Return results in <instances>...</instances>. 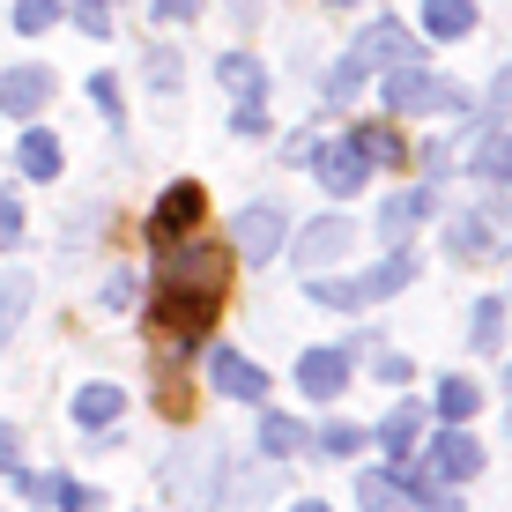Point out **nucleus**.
<instances>
[{
	"label": "nucleus",
	"instance_id": "nucleus-1",
	"mask_svg": "<svg viewBox=\"0 0 512 512\" xmlns=\"http://www.w3.org/2000/svg\"><path fill=\"white\" fill-rule=\"evenodd\" d=\"M223 275H231V253L223 245H186V253H171V275H164V327H179L186 342L208 327V312H216L223 297Z\"/></svg>",
	"mask_w": 512,
	"mask_h": 512
},
{
	"label": "nucleus",
	"instance_id": "nucleus-2",
	"mask_svg": "<svg viewBox=\"0 0 512 512\" xmlns=\"http://www.w3.org/2000/svg\"><path fill=\"white\" fill-rule=\"evenodd\" d=\"M223 475H231V453H223L216 431L186 438V446L164 453V498L186 505V512H216L223 505Z\"/></svg>",
	"mask_w": 512,
	"mask_h": 512
},
{
	"label": "nucleus",
	"instance_id": "nucleus-3",
	"mask_svg": "<svg viewBox=\"0 0 512 512\" xmlns=\"http://www.w3.org/2000/svg\"><path fill=\"white\" fill-rule=\"evenodd\" d=\"M409 282H416V253H409V245H394V253H386L379 268H364L357 282H327V275H312V282H305V297H312V305H327V312H364V305H379V297L409 290Z\"/></svg>",
	"mask_w": 512,
	"mask_h": 512
},
{
	"label": "nucleus",
	"instance_id": "nucleus-4",
	"mask_svg": "<svg viewBox=\"0 0 512 512\" xmlns=\"http://www.w3.org/2000/svg\"><path fill=\"white\" fill-rule=\"evenodd\" d=\"M483 475V446L461 431V423H446V431H431V446H423V468L416 475H401L409 483V498H423V490H453V483H475Z\"/></svg>",
	"mask_w": 512,
	"mask_h": 512
},
{
	"label": "nucleus",
	"instance_id": "nucleus-5",
	"mask_svg": "<svg viewBox=\"0 0 512 512\" xmlns=\"http://www.w3.org/2000/svg\"><path fill=\"white\" fill-rule=\"evenodd\" d=\"M386 104L394 112H468V90L438 82L423 60H401V67H386Z\"/></svg>",
	"mask_w": 512,
	"mask_h": 512
},
{
	"label": "nucleus",
	"instance_id": "nucleus-6",
	"mask_svg": "<svg viewBox=\"0 0 512 512\" xmlns=\"http://www.w3.org/2000/svg\"><path fill=\"white\" fill-rule=\"evenodd\" d=\"M282 245H290V208L282 201H253L238 216V231H231V253L245 260V268H268Z\"/></svg>",
	"mask_w": 512,
	"mask_h": 512
},
{
	"label": "nucleus",
	"instance_id": "nucleus-7",
	"mask_svg": "<svg viewBox=\"0 0 512 512\" xmlns=\"http://www.w3.org/2000/svg\"><path fill=\"white\" fill-rule=\"evenodd\" d=\"M305 156H312V179H320L327 193H364L372 186V164H364L349 141H312Z\"/></svg>",
	"mask_w": 512,
	"mask_h": 512
},
{
	"label": "nucleus",
	"instance_id": "nucleus-8",
	"mask_svg": "<svg viewBox=\"0 0 512 512\" xmlns=\"http://www.w3.org/2000/svg\"><path fill=\"white\" fill-rule=\"evenodd\" d=\"M349 60L372 75V67H401V60H416V30L409 23H394V15H379L372 30H364L357 45H349Z\"/></svg>",
	"mask_w": 512,
	"mask_h": 512
},
{
	"label": "nucleus",
	"instance_id": "nucleus-9",
	"mask_svg": "<svg viewBox=\"0 0 512 512\" xmlns=\"http://www.w3.org/2000/svg\"><path fill=\"white\" fill-rule=\"evenodd\" d=\"M45 97H52V67H38V60H23V67L0 75V112H8V119H30Z\"/></svg>",
	"mask_w": 512,
	"mask_h": 512
},
{
	"label": "nucleus",
	"instance_id": "nucleus-10",
	"mask_svg": "<svg viewBox=\"0 0 512 512\" xmlns=\"http://www.w3.org/2000/svg\"><path fill=\"white\" fill-rule=\"evenodd\" d=\"M342 386H349V357H342V349H305V357H297V394L334 401Z\"/></svg>",
	"mask_w": 512,
	"mask_h": 512
},
{
	"label": "nucleus",
	"instance_id": "nucleus-11",
	"mask_svg": "<svg viewBox=\"0 0 512 512\" xmlns=\"http://www.w3.org/2000/svg\"><path fill=\"white\" fill-rule=\"evenodd\" d=\"M193 223H201V186H171L164 201H156V216H149V238L156 245H179Z\"/></svg>",
	"mask_w": 512,
	"mask_h": 512
},
{
	"label": "nucleus",
	"instance_id": "nucleus-12",
	"mask_svg": "<svg viewBox=\"0 0 512 512\" xmlns=\"http://www.w3.org/2000/svg\"><path fill=\"white\" fill-rule=\"evenodd\" d=\"M67 416H75L82 431H112V423L127 416V386H112V379H90V386L75 394V409H67Z\"/></svg>",
	"mask_w": 512,
	"mask_h": 512
},
{
	"label": "nucleus",
	"instance_id": "nucleus-13",
	"mask_svg": "<svg viewBox=\"0 0 512 512\" xmlns=\"http://www.w3.org/2000/svg\"><path fill=\"white\" fill-rule=\"evenodd\" d=\"M431 208H438V193H431V186H409V193H394V201L379 208V238H386V245H409V231H416L423 216H431Z\"/></svg>",
	"mask_w": 512,
	"mask_h": 512
},
{
	"label": "nucleus",
	"instance_id": "nucleus-14",
	"mask_svg": "<svg viewBox=\"0 0 512 512\" xmlns=\"http://www.w3.org/2000/svg\"><path fill=\"white\" fill-rule=\"evenodd\" d=\"M349 245H357V231H349L342 216H320V223H305V238H297V268H327V260H342Z\"/></svg>",
	"mask_w": 512,
	"mask_h": 512
},
{
	"label": "nucleus",
	"instance_id": "nucleus-15",
	"mask_svg": "<svg viewBox=\"0 0 512 512\" xmlns=\"http://www.w3.org/2000/svg\"><path fill=\"white\" fill-rule=\"evenodd\" d=\"M208 379H216V394H231V401H260L268 394V372L245 364L238 349H216V357H208Z\"/></svg>",
	"mask_w": 512,
	"mask_h": 512
},
{
	"label": "nucleus",
	"instance_id": "nucleus-16",
	"mask_svg": "<svg viewBox=\"0 0 512 512\" xmlns=\"http://www.w3.org/2000/svg\"><path fill=\"white\" fill-rule=\"evenodd\" d=\"M468 171L483 186H512V127H490L483 141L468 149Z\"/></svg>",
	"mask_w": 512,
	"mask_h": 512
},
{
	"label": "nucleus",
	"instance_id": "nucleus-17",
	"mask_svg": "<svg viewBox=\"0 0 512 512\" xmlns=\"http://www.w3.org/2000/svg\"><path fill=\"white\" fill-rule=\"evenodd\" d=\"M401 505H409L401 468H364L357 475V512H401Z\"/></svg>",
	"mask_w": 512,
	"mask_h": 512
},
{
	"label": "nucleus",
	"instance_id": "nucleus-18",
	"mask_svg": "<svg viewBox=\"0 0 512 512\" xmlns=\"http://www.w3.org/2000/svg\"><path fill=\"white\" fill-rule=\"evenodd\" d=\"M446 245H453L461 260H483V253H498V223H490L483 208H468V216L446 223Z\"/></svg>",
	"mask_w": 512,
	"mask_h": 512
},
{
	"label": "nucleus",
	"instance_id": "nucleus-19",
	"mask_svg": "<svg viewBox=\"0 0 512 512\" xmlns=\"http://www.w3.org/2000/svg\"><path fill=\"white\" fill-rule=\"evenodd\" d=\"M216 75H223V90H231L238 104H260V97H268V75H260V60H245V52H223Z\"/></svg>",
	"mask_w": 512,
	"mask_h": 512
},
{
	"label": "nucleus",
	"instance_id": "nucleus-20",
	"mask_svg": "<svg viewBox=\"0 0 512 512\" xmlns=\"http://www.w3.org/2000/svg\"><path fill=\"white\" fill-rule=\"evenodd\" d=\"M475 0H423V38H468Z\"/></svg>",
	"mask_w": 512,
	"mask_h": 512
},
{
	"label": "nucleus",
	"instance_id": "nucleus-21",
	"mask_svg": "<svg viewBox=\"0 0 512 512\" xmlns=\"http://www.w3.org/2000/svg\"><path fill=\"white\" fill-rule=\"evenodd\" d=\"M15 164H23V179H60V141H52L45 127H30L23 141H15Z\"/></svg>",
	"mask_w": 512,
	"mask_h": 512
},
{
	"label": "nucleus",
	"instance_id": "nucleus-22",
	"mask_svg": "<svg viewBox=\"0 0 512 512\" xmlns=\"http://www.w3.org/2000/svg\"><path fill=\"white\" fill-rule=\"evenodd\" d=\"M30 498H45V505H60V512H90L97 505V490L90 483H67V475H30Z\"/></svg>",
	"mask_w": 512,
	"mask_h": 512
},
{
	"label": "nucleus",
	"instance_id": "nucleus-23",
	"mask_svg": "<svg viewBox=\"0 0 512 512\" xmlns=\"http://www.w3.org/2000/svg\"><path fill=\"white\" fill-rule=\"evenodd\" d=\"M30 297H38V282H30L23 268H8L0 275V342H8L15 327H23V312H30Z\"/></svg>",
	"mask_w": 512,
	"mask_h": 512
},
{
	"label": "nucleus",
	"instance_id": "nucleus-24",
	"mask_svg": "<svg viewBox=\"0 0 512 512\" xmlns=\"http://www.w3.org/2000/svg\"><path fill=\"white\" fill-rule=\"evenodd\" d=\"M260 453L268 461H290V453H305V423H290V416H260Z\"/></svg>",
	"mask_w": 512,
	"mask_h": 512
},
{
	"label": "nucleus",
	"instance_id": "nucleus-25",
	"mask_svg": "<svg viewBox=\"0 0 512 512\" xmlns=\"http://www.w3.org/2000/svg\"><path fill=\"white\" fill-rule=\"evenodd\" d=\"M483 409V386L475 379H438V423H468Z\"/></svg>",
	"mask_w": 512,
	"mask_h": 512
},
{
	"label": "nucleus",
	"instance_id": "nucleus-26",
	"mask_svg": "<svg viewBox=\"0 0 512 512\" xmlns=\"http://www.w3.org/2000/svg\"><path fill=\"white\" fill-rule=\"evenodd\" d=\"M223 483H231V490H223V505H268L282 475L275 468H245V475H223Z\"/></svg>",
	"mask_w": 512,
	"mask_h": 512
},
{
	"label": "nucleus",
	"instance_id": "nucleus-27",
	"mask_svg": "<svg viewBox=\"0 0 512 512\" xmlns=\"http://www.w3.org/2000/svg\"><path fill=\"white\" fill-rule=\"evenodd\" d=\"M468 342L475 349H498L505 342V297H483V305L468 312Z\"/></svg>",
	"mask_w": 512,
	"mask_h": 512
},
{
	"label": "nucleus",
	"instance_id": "nucleus-28",
	"mask_svg": "<svg viewBox=\"0 0 512 512\" xmlns=\"http://www.w3.org/2000/svg\"><path fill=\"white\" fill-rule=\"evenodd\" d=\"M416 423H423V409H394L379 423V446L394 453V461H401V453H416Z\"/></svg>",
	"mask_w": 512,
	"mask_h": 512
},
{
	"label": "nucleus",
	"instance_id": "nucleus-29",
	"mask_svg": "<svg viewBox=\"0 0 512 512\" xmlns=\"http://www.w3.org/2000/svg\"><path fill=\"white\" fill-rule=\"evenodd\" d=\"M349 149H357L364 164H394V156H401V141L386 134V127H349Z\"/></svg>",
	"mask_w": 512,
	"mask_h": 512
},
{
	"label": "nucleus",
	"instance_id": "nucleus-30",
	"mask_svg": "<svg viewBox=\"0 0 512 512\" xmlns=\"http://www.w3.org/2000/svg\"><path fill=\"white\" fill-rule=\"evenodd\" d=\"M60 23V0H15V30H52Z\"/></svg>",
	"mask_w": 512,
	"mask_h": 512
},
{
	"label": "nucleus",
	"instance_id": "nucleus-31",
	"mask_svg": "<svg viewBox=\"0 0 512 512\" xmlns=\"http://www.w3.org/2000/svg\"><path fill=\"white\" fill-rule=\"evenodd\" d=\"M104 305H112V312H127V305H141V275H134V268H119L112 282H104Z\"/></svg>",
	"mask_w": 512,
	"mask_h": 512
},
{
	"label": "nucleus",
	"instance_id": "nucleus-32",
	"mask_svg": "<svg viewBox=\"0 0 512 512\" xmlns=\"http://www.w3.org/2000/svg\"><path fill=\"white\" fill-rule=\"evenodd\" d=\"M483 112H490V119H512V67H498V75H490V90H483Z\"/></svg>",
	"mask_w": 512,
	"mask_h": 512
},
{
	"label": "nucleus",
	"instance_id": "nucleus-33",
	"mask_svg": "<svg viewBox=\"0 0 512 512\" xmlns=\"http://www.w3.org/2000/svg\"><path fill=\"white\" fill-rule=\"evenodd\" d=\"M357 446H364L357 423H327V431H320V453H334V461H342V453H357Z\"/></svg>",
	"mask_w": 512,
	"mask_h": 512
},
{
	"label": "nucleus",
	"instance_id": "nucleus-34",
	"mask_svg": "<svg viewBox=\"0 0 512 512\" xmlns=\"http://www.w3.org/2000/svg\"><path fill=\"white\" fill-rule=\"evenodd\" d=\"M357 82H364V67H357V60H342V67L327 75V97H334V104H349V97H357Z\"/></svg>",
	"mask_w": 512,
	"mask_h": 512
},
{
	"label": "nucleus",
	"instance_id": "nucleus-35",
	"mask_svg": "<svg viewBox=\"0 0 512 512\" xmlns=\"http://www.w3.org/2000/svg\"><path fill=\"white\" fill-rule=\"evenodd\" d=\"M15 238H23V201L0 193V245H15Z\"/></svg>",
	"mask_w": 512,
	"mask_h": 512
},
{
	"label": "nucleus",
	"instance_id": "nucleus-36",
	"mask_svg": "<svg viewBox=\"0 0 512 512\" xmlns=\"http://www.w3.org/2000/svg\"><path fill=\"white\" fill-rule=\"evenodd\" d=\"M75 23L90 30V38H104V30H112V15H104V0H75Z\"/></svg>",
	"mask_w": 512,
	"mask_h": 512
},
{
	"label": "nucleus",
	"instance_id": "nucleus-37",
	"mask_svg": "<svg viewBox=\"0 0 512 512\" xmlns=\"http://www.w3.org/2000/svg\"><path fill=\"white\" fill-rule=\"evenodd\" d=\"M231 134H245V141H260V134H268V112H260V104H238Z\"/></svg>",
	"mask_w": 512,
	"mask_h": 512
},
{
	"label": "nucleus",
	"instance_id": "nucleus-38",
	"mask_svg": "<svg viewBox=\"0 0 512 512\" xmlns=\"http://www.w3.org/2000/svg\"><path fill=\"white\" fill-rule=\"evenodd\" d=\"M156 23H193V15H201V0H156Z\"/></svg>",
	"mask_w": 512,
	"mask_h": 512
},
{
	"label": "nucleus",
	"instance_id": "nucleus-39",
	"mask_svg": "<svg viewBox=\"0 0 512 512\" xmlns=\"http://www.w3.org/2000/svg\"><path fill=\"white\" fill-rule=\"evenodd\" d=\"M149 82H156V90H171V82H179V60H171V52H164V45H156V52H149Z\"/></svg>",
	"mask_w": 512,
	"mask_h": 512
},
{
	"label": "nucleus",
	"instance_id": "nucleus-40",
	"mask_svg": "<svg viewBox=\"0 0 512 512\" xmlns=\"http://www.w3.org/2000/svg\"><path fill=\"white\" fill-rule=\"evenodd\" d=\"M0 468H8V475L23 468V438H15V423H0Z\"/></svg>",
	"mask_w": 512,
	"mask_h": 512
},
{
	"label": "nucleus",
	"instance_id": "nucleus-41",
	"mask_svg": "<svg viewBox=\"0 0 512 512\" xmlns=\"http://www.w3.org/2000/svg\"><path fill=\"white\" fill-rule=\"evenodd\" d=\"M90 97L104 104V119H119V82H112V75H97V82H90Z\"/></svg>",
	"mask_w": 512,
	"mask_h": 512
},
{
	"label": "nucleus",
	"instance_id": "nucleus-42",
	"mask_svg": "<svg viewBox=\"0 0 512 512\" xmlns=\"http://www.w3.org/2000/svg\"><path fill=\"white\" fill-rule=\"evenodd\" d=\"M416 512H461V505H453V498H409Z\"/></svg>",
	"mask_w": 512,
	"mask_h": 512
},
{
	"label": "nucleus",
	"instance_id": "nucleus-43",
	"mask_svg": "<svg viewBox=\"0 0 512 512\" xmlns=\"http://www.w3.org/2000/svg\"><path fill=\"white\" fill-rule=\"evenodd\" d=\"M290 512H334V505H320V498H305V505H290Z\"/></svg>",
	"mask_w": 512,
	"mask_h": 512
},
{
	"label": "nucleus",
	"instance_id": "nucleus-44",
	"mask_svg": "<svg viewBox=\"0 0 512 512\" xmlns=\"http://www.w3.org/2000/svg\"><path fill=\"white\" fill-rule=\"evenodd\" d=\"M327 8H364V0H327Z\"/></svg>",
	"mask_w": 512,
	"mask_h": 512
}]
</instances>
